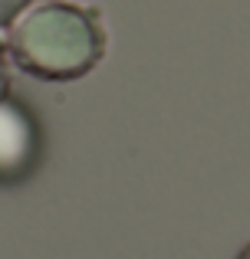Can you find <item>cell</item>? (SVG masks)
Returning a JSON list of instances; mask_svg holds the SVG:
<instances>
[{
	"label": "cell",
	"instance_id": "1",
	"mask_svg": "<svg viewBox=\"0 0 250 259\" xmlns=\"http://www.w3.org/2000/svg\"><path fill=\"white\" fill-rule=\"evenodd\" d=\"M13 63L46 82H73L96 69L105 53L99 13L69 0L37 4L13 23Z\"/></svg>",
	"mask_w": 250,
	"mask_h": 259
},
{
	"label": "cell",
	"instance_id": "2",
	"mask_svg": "<svg viewBox=\"0 0 250 259\" xmlns=\"http://www.w3.org/2000/svg\"><path fill=\"white\" fill-rule=\"evenodd\" d=\"M40 158V128L20 102L0 99V181H20Z\"/></svg>",
	"mask_w": 250,
	"mask_h": 259
},
{
	"label": "cell",
	"instance_id": "3",
	"mask_svg": "<svg viewBox=\"0 0 250 259\" xmlns=\"http://www.w3.org/2000/svg\"><path fill=\"white\" fill-rule=\"evenodd\" d=\"M30 7H33V0H0V30L13 26Z\"/></svg>",
	"mask_w": 250,
	"mask_h": 259
},
{
	"label": "cell",
	"instance_id": "4",
	"mask_svg": "<svg viewBox=\"0 0 250 259\" xmlns=\"http://www.w3.org/2000/svg\"><path fill=\"white\" fill-rule=\"evenodd\" d=\"M7 82H10V72H7V56H4V46H0V99L7 92Z\"/></svg>",
	"mask_w": 250,
	"mask_h": 259
},
{
	"label": "cell",
	"instance_id": "5",
	"mask_svg": "<svg viewBox=\"0 0 250 259\" xmlns=\"http://www.w3.org/2000/svg\"><path fill=\"white\" fill-rule=\"evenodd\" d=\"M237 259H250V246H244V249H240V256Z\"/></svg>",
	"mask_w": 250,
	"mask_h": 259
}]
</instances>
